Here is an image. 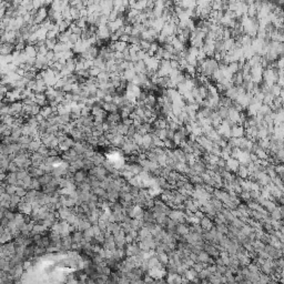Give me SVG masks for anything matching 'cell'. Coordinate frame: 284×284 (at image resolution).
Returning a JSON list of instances; mask_svg holds the SVG:
<instances>
[{"label":"cell","instance_id":"9","mask_svg":"<svg viewBox=\"0 0 284 284\" xmlns=\"http://www.w3.org/2000/svg\"><path fill=\"white\" fill-rule=\"evenodd\" d=\"M6 181L8 184L10 186H16L18 183V179H17V174L16 173H11L10 172L8 175H6Z\"/></svg>","mask_w":284,"mask_h":284},{"label":"cell","instance_id":"20","mask_svg":"<svg viewBox=\"0 0 284 284\" xmlns=\"http://www.w3.org/2000/svg\"><path fill=\"white\" fill-rule=\"evenodd\" d=\"M81 238H82V234L81 233H76L75 235H73V239H75V241H81Z\"/></svg>","mask_w":284,"mask_h":284},{"label":"cell","instance_id":"2","mask_svg":"<svg viewBox=\"0 0 284 284\" xmlns=\"http://www.w3.org/2000/svg\"><path fill=\"white\" fill-rule=\"evenodd\" d=\"M24 52L27 54L28 58H37V56H38L36 47L31 45H26V48H24Z\"/></svg>","mask_w":284,"mask_h":284},{"label":"cell","instance_id":"11","mask_svg":"<svg viewBox=\"0 0 284 284\" xmlns=\"http://www.w3.org/2000/svg\"><path fill=\"white\" fill-rule=\"evenodd\" d=\"M128 130H129V128L127 126H124L122 122H119L118 123V126H117V131H118V133L119 135H123V137H126L127 135H128Z\"/></svg>","mask_w":284,"mask_h":284},{"label":"cell","instance_id":"6","mask_svg":"<svg viewBox=\"0 0 284 284\" xmlns=\"http://www.w3.org/2000/svg\"><path fill=\"white\" fill-rule=\"evenodd\" d=\"M135 77V72L133 71V70H124V71L121 73V78L123 79V80H126L127 82H131L132 79Z\"/></svg>","mask_w":284,"mask_h":284},{"label":"cell","instance_id":"1","mask_svg":"<svg viewBox=\"0 0 284 284\" xmlns=\"http://www.w3.org/2000/svg\"><path fill=\"white\" fill-rule=\"evenodd\" d=\"M244 132L245 129L243 126H239V124H235L231 128V137L232 138H242L244 137Z\"/></svg>","mask_w":284,"mask_h":284},{"label":"cell","instance_id":"8","mask_svg":"<svg viewBox=\"0 0 284 284\" xmlns=\"http://www.w3.org/2000/svg\"><path fill=\"white\" fill-rule=\"evenodd\" d=\"M52 113H53V112H52V108H51L49 105H45V107H41V109H40V114H41L45 119H48Z\"/></svg>","mask_w":284,"mask_h":284},{"label":"cell","instance_id":"17","mask_svg":"<svg viewBox=\"0 0 284 284\" xmlns=\"http://www.w3.org/2000/svg\"><path fill=\"white\" fill-rule=\"evenodd\" d=\"M39 181L38 180H31V183H30V188H32V189H38L39 188Z\"/></svg>","mask_w":284,"mask_h":284},{"label":"cell","instance_id":"10","mask_svg":"<svg viewBox=\"0 0 284 284\" xmlns=\"http://www.w3.org/2000/svg\"><path fill=\"white\" fill-rule=\"evenodd\" d=\"M70 16H71L72 21H77L81 18L80 15V10L77 9V8H73V7H70Z\"/></svg>","mask_w":284,"mask_h":284},{"label":"cell","instance_id":"13","mask_svg":"<svg viewBox=\"0 0 284 284\" xmlns=\"http://www.w3.org/2000/svg\"><path fill=\"white\" fill-rule=\"evenodd\" d=\"M75 180L77 182H83L86 180V172L84 171H78L75 174Z\"/></svg>","mask_w":284,"mask_h":284},{"label":"cell","instance_id":"16","mask_svg":"<svg viewBox=\"0 0 284 284\" xmlns=\"http://www.w3.org/2000/svg\"><path fill=\"white\" fill-rule=\"evenodd\" d=\"M15 194L20 197H24V195L27 194V192H26V190H24L22 186H17V190H16Z\"/></svg>","mask_w":284,"mask_h":284},{"label":"cell","instance_id":"3","mask_svg":"<svg viewBox=\"0 0 284 284\" xmlns=\"http://www.w3.org/2000/svg\"><path fill=\"white\" fill-rule=\"evenodd\" d=\"M133 71L135 72V75L138 73H146L147 72V67L144 65V61H138L135 63L133 67Z\"/></svg>","mask_w":284,"mask_h":284},{"label":"cell","instance_id":"4","mask_svg":"<svg viewBox=\"0 0 284 284\" xmlns=\"http://www.w3.org/2000/svg\"><path fill=\"white\" fill-rule=\"evenodd\" d=\"M238 94H239V92H238V90H236V87L233 86V87H231L225 90L224 97H227V98L231 99V100H233L234 101L236 99V97H238Z\"/></svg>","mask_w":284,"mask_h":284},{"label":"cell","instance_id":"12","mask_svg":"<svg viewBox=\"0 0 284 284\" xmlns=\"http://www.w3.org/2000/svg\"><path fill=\"white\" fill-rule=\"evenodd\" d=\"M57 42H58L57 38H56V39H46L45 46L47 47V49H48L49 51H52L54 47H56V45H57Z\"/></svg>","mask_w":284,"mask_h":284},{"label":"cell","instance_id":"5","mask_svg":"<svg viewBox=\"0 0 284 284\" xmlns=\"http://www.w3.org/2000/svg\"><path fill=\"white\" fill-rule=\"evenodd\" d=\"M120 120H121V117H120V113L119 112H113V113H110L107 116V119H105V121L109 123H119Z\"/></svg>","mask_w":284,"mask_h":284},{"label":"cell","instance_id":"15","mask_svg":"<svg viewBox=\"0 0 284 284\" xmlns=\"http://www.w3.org/2000/svg\"><path fill=\"white\" fill-rule=\"evenodd\" d=\"M51 175L50 174H43V175H41V178H40L38 181H39V183H41V184H48V183H50L51 181Z\"/></svg>","mask_w":284,"mask_h":284},{"label":"cell","instance_id":"18","mask_svg":"<svg viewBox=\"0 0 284 284\" xmlns=\"http://www.w3.org/2000/svg\"><path fill=\"white\" fill-rule=\"evenodd\" d=\"M94 192H96L97 194L99 195V197H102V195H105V191L102 190V189H94Z\"/></svg>","mask_w":284,"mask_h":284},{"label":"cell","instance_id":"7","mask_svg":"<svg viewBox=\"0 0 284 284\" xmlns=\"http://www.w3.org/2000/svg\"><path fill=\"white\" fill-rule=\"evenodd\" d=\"M42 146V143H41V141H31L29 144H28V148H27V150L28 151H30V152H37L38 150H39V148L41 147Z\"/></svg>","mask_w":284,"mask_h":284},{"label":"cell","instance_id":"14","mask_svg":"<svg viewBox=\"0 0 284 284\" xmlns=\"http://www.w3.org/2000/svg\"><path fill=\"white\" fill-rule=\"evenodd\" d=\"M40 109H41V107H39V105H36V103H33L32 107H31V110H30V116L36 117L37 114L40 113Z\"/></svg>","mask_w":284,"mask_h":284},{"label":"cell","instance_id":"19","mask_svg":"<svg viewBox=\"0 0 284 284\" xmlns=\"http://www.w3.org/2000/svg\"><path fill=\"white\" fill-rule=\"evenodd\" d=\"M35 119H36V121H37V122H38V123H40V122H42V121L45 120V118L42 117L41 114L39 113V114H37L36 117H35Z\"/></svg>","mask_w":284,"mask_h":284}]
</instances>
